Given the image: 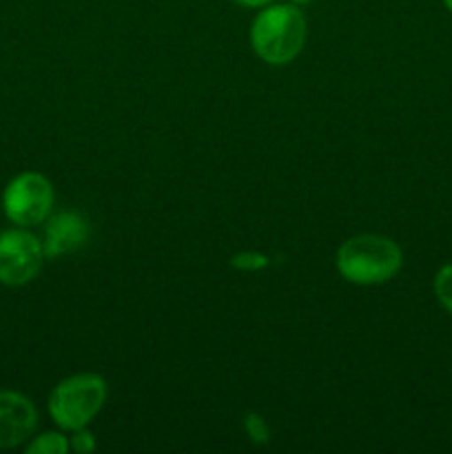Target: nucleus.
<instances>
[{"instance_id":"12","label":"nucleus","mask_w":452,"mask_h":454,"mask_svg":"<svg viewBox=\"0 0 452 454\" xmlns=\"http://www.w3.org/2000/svg\"><path fill=\"white\" fill-rule=\"evenodd\" d=\"M230 264L235 266V269H242V270H257L261 269V266H266V257L260 255V253H239V255H233V260H230Z\"/></svg>"},{"instance_id":"15","label":"nucleus","mask_w":452,"mask_h":454,"mask_svg":"<svg viewBox=\"0 0 452 454\" xmlns=\"http://www.w3.org/2000/svg\"><path fill=\"white\" fill-rule=\"evenodd\" d=\"M443 7H446V9H448V12H450V13H452V0H443Z\"/></svg>"},{"instance_id":"8","label":"nucleus","mask_w":452,"mask_h":454,"mask_svg":"<svg viewBox=\"0 0 452 454\" xmlns=\"http://www.w3.org/2000/svg\"><path fill=\"white\" fill-rule=\"evenodd\" d=\"M69 450V439L60 433L38 434L27 446V454H65Z\"/></svg>"},{"instance_id":"4","label":"nucleus","mask_w":452,"mask_h":454,"mask_svg":"<svg viewBox=\"0 0 452 454\" xmlns=\"http://www.w3.org/2000/svg\"><path fill=\"white\" fill-rule=\"evenodd\" d=\"M53 208V186L43 173L25 171L13 177L3 193V211L9 222L31 229L47 222Z\"/></svg>"},{"instance_id":"10","label":"nucleus","mask_w":452,"mask_h":454,"mask_svg":"<svg viewBox=\"0 0 452 454\" xmlns=\"http://www.w3.org/2000/svg\"><path fill=\"white\" fill-rule=\"evenodd\" d=\"M244 428H246V434L251 437V442L255 443H269V424H266V419L261 415H257V412H251V415L244 417Z\"/></svg>"},{"instance_id":"2","label":"nucleus","mask_w":452,"mask_h":454,"mask_svg":"<svg viewBox=\"0 0 452 454\" xmlns=\"http://www.w3.org/2000/svg\"><path fill=\"white\" fill-rule=\"evenodd\" d=\"M401 248L386 235H355L337 251V270L346 282L359 286L390 282L401 270Z\"/></svg>"},{"instance_id":"11","label":"nucleus","mask_w":452,"mask_h":454,"mask_svg":"<svg viewBox=\"0 0 452 454\" xmlns=\"http://www.w3.org/2000/svg\"><path fill=\"white\" fill-rule=\"evenodd\" d=\"M69 450H74L78 454L93 452L96 450V439H93V434L89 433L87 428L74 430V434H71V439H69Z\"/></svg>"},{"instance_id":"1","label":"nucleus","mask_w":452,"mask_h":454,"mask_svg":"<svg viewBox=\"0 0 452 454\" xmlns=\"http://www.w3.org/2000/svg\"><path fill=\"white\" fill-rule=\"evenodd\" d=\"M306 43V18L295 3H270L261 7L251 25L253 51L269 65H288Z\"/></svg>"},{"instance_id":"9","label":"nucleus","mask_w":452,"mask_h":454,"mask_svg":"<svg viewBox=\"0 0 452 454\" xmlns=\"http://www.w3.org/2000/svg\"><path fill=\"white\" fill-rule=\"evenodd\" d=\"M434 297H437L439 304L443 306V310L452 315V262L450 264H443L441 269L434 275Z\"/></svg>"},{"instance_id":"5","label":"nucleus","mask_w":452,"mask_h":454,"mask_svg":"<svg viewBox=\"0 0 452 454\" xmlns=\"http://www.w3.org/2000/svg\"><path fill=\"white\" fill-rule=\"evenodd\" d=\"M44 262L43 239L27 229H9L0 233V284L25 286L40 273Z\"/></svg>"},{"instance_id":"6","label":"nucleus","mask_w":452,"mask_h":454,"mask_svg":"<svg viewBox=\"0 0 452 454\" xmlns=\"http://www.w3.org/2000/svg\"><path fill=\"white\" fill-rule=\"evenodd\" d=\"M38 412L29 397L16 390H0V450L18 448L34 434Z\"/></svg>"},{"instance_id":"13","label":"nucleus","mask_w":452,"mask_h":454,"mask_svg":"<svg viewBox=\"0 0 452 454\" xmlns=\"http://www.w3.org/2000/svg\"><path fill=\"white\" fill-rule=\"evenodd\" d=\"M230 3L239 4V7H246V9H261L266 4L275 3V0H230Z\"/></svg>"},{"instance_id":"3","label":"nucleus","mask_w":452,"mask_h":454,"mask_svg":"<svg viewBox=\"0 0 452 454\" xmlns=\"http://www.w3.org/2000/svg\"><path fill=\"white\" fill-rule=\"evenodd\" d=\"M106 402V381L93 372L66 377L49 395V415L62 430L87 428Z\"/></svg>"},{"instance_id":"14","label":"nucleus","mask_w":452,"mask_h":454,"mask_svg":"<svg viewBox=\"0 0 452 454\" xmlns=\"http://www.w3.org/2000/svg\"><path fill=\"white\" fill-rule=\"evenodd\" d=\"M291 3H295V4H310V3H315V0H291Z\"/></svg>"},{"instance_id":"7","label":"nucleus","mask_w":452,"mask_h":454,"mask_svg":"<svg viewBox=\"0 0 452 454\" xmlns=\"http://www.w3.org/2000/svg\"><path fill=\"white\" fill-rule=\"evenodd\" d=\"M89 233H91V229H89L87 217L78 211H62L58 215L47 217L43 238L44 257L56 260V257L78 251L87 244Z\"/></svg>"}]
</instances>
